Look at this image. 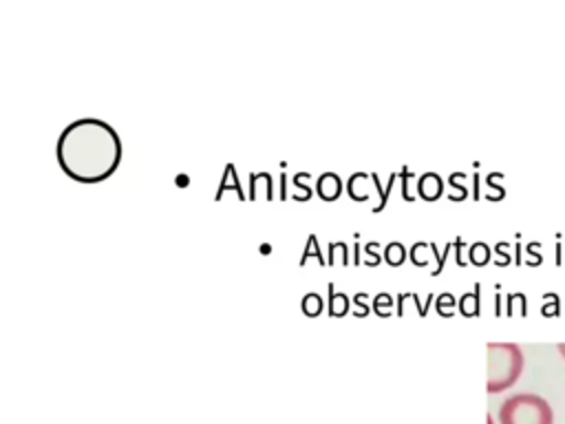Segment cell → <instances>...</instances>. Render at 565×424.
<instances>
[{
	"mask_svg": "<svg viewBox=\"0 0 565 424\" xmlns=\"http://www.w3.org/2000/svg\"><path fill=\"white\" fill-rule=\"evenodd\" d=\"M55 155L60 168L71 179L99 183L119 168L121 139L108 121L82 117L60 132Z\"/></svg>",
	"mask_w": 565,
	"mask_h": 424,
	"instance_id": "cell-1",
	"label": "cell"
},
{
	"mask_svg": "<svg viewBox=\"0 0 565 424\" xmlns=\"http://www.w3.org/2000/svg\"><path fill=\"white\" fill-rule=\"evenodd\" d=\"M523 349L516 342H488V393L510 389L523 373Z\"/></svg>",
	"mask_w": 565,
	"mask_h": 424,
	"instance_id": "cell-2",
	"label": "cell"
},
{
	"mask_svg": "<svg viewBox=\"0 0 565 424\" xmlns=\"http://www.w3.org/2000/svg\"><path fill=\"white\" fill-rule=\"evenodd\" d=\"M497 420L499 424H554V411L543 395L525 391L505 398Z\"/></svg>",
	"mask_w": 565,
	"mask_h": 424,
	"instance_id": "cell-3",
	"label": "cell"
},
{
	"mask_svg": "<svg viewBox=\"0 0 565 424\" xmlns=\"http://www.w3.org/2000/svg\"><path fill=\"white\" fill-rule=\"evenodd\" d=\"M316 188H318V197L320 199L335 201L340 197V192H342V181H340V177L335 172H324V174H320Z\"/></svg>",
	"mask_w": 565,
	"mask_h": 424,
	"instance_id": "cell-4",
	"label": "cell"
},
{
	"mask_svg": "<svg viewBox=\"0 0 565 424\" xmlns=\"http://www.w3.org/2000/svg\"><path fill=\"white\" fill-rule=\"evenodd\" d=\"M441 190H444V186H441L439 174H435V172H426V174H422V177H419L417 194H419L422 199H426V201H435V199H439V197H441Z\"/></svg>",
	"mask_w": 565,
	"mask_h": 424,
	"instance_id": "cell-5",
	"label": "cell"
},
{
	"mask_svg": "<svg viewBox=\"0 0 565 424\" xmlns=\"http://www.w3.org/2000/svg\"><path fill=\"white\" fill-rule=\"evenodd\" d=\"M347 311H349V296L342 292H333V287H329V314L344 316Z\"/></svg>",
	"mask_w": 565,
	"mask_h": 424,
	"instance_id": "cell-6",
	"label": "cell"
},
{
	"mask_svg": "<svg viewBox=\"0 0 565 424\" xmlns=\"http://www.w3.org/2000/svg\"><path fill=\"white\" fill-rule=\"evenodd\" d=\"M384 258H386L388 265L397 267V265H402L404 258H406V247H404L402 243L393 241V243H388V245L384 247Z\"/></svg>",
	"mask_w": 565,
	"mask_h": 424,
	"instance_id": "cell-7",
	"label": "cell"
},
{
	"mask_svg": "<svg viewBox=\"0 0 565 424\" xmlns=\"http://www.w3.org/2000/svg\"><path fill=\"white\" fill-rule=\"evenodd\" d=\"M302 311H305L307 316H318V314L322 311V298H320V294H316V292L305 294V298H302Z\"/></svg>",
	"mask_w": 565,
	"mask_h": 424,
	"instance_id": "cell-8",
	"label": "cell"
},
{
	"mask_svg": "<svg viewBox=\"0 0 565 424\" xmlns=\"http://www.w3.org/2000/svg\"><path fill=\"white\" fill-rule=\"evenodd\" d=\"M486 256H488L486 245H481V243H479V245H475V247H472V261H475V263H483V261H486Z\"/></svg>",
	"mask_w": 565,
	"mask_h": 424,
	"instance_id": "cell-9",
	"label": "cell"
},
{
	"mask_svg": "<svg viewBox=\"0 0 565 424\" xmlns=\"http://www.w3.org/2000/svg\"><path fill=\"white\" fill-rule=\"evenodd\" d=\"M558 353H561V356H563V360H565V342H561V344H558Z\"/></svg>",
	"mask_w": 565,
	"mask_h": 424,
	"instance_id": "cell-10",
	"label": "cell"
},
{
	"mask_svg": "<svg viewBox=\"0 0 565 424\" xmlns=\"http://www.w3.org/2000/svg\"><path fill=\"white\" fill-rule=\"evenodd\" d=\"M488 424H494V422H492V415H488Z\"/></svg>",
	"mask_w": 565,
	"mask_h": 424,
	"instance_id": "cell-11",
	"label": "cell"
}]
</instances>
